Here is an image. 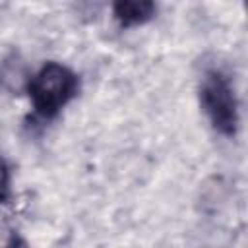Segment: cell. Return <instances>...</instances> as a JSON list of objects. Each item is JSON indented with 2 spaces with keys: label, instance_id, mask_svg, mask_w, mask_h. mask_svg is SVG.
I'll list each match as a JSON object with an SVG mask.
<instances>
[{
  "label": "cell",
  "instance_id": "1",
  "mask_svg": "<svg viewBox=\"0 0 248 248\" xmlns=\"http://www.w3.org/2000/svg\"><path fill=\"white\" fill-rule=\"evenodd\" d=\"M79 78L74 70L58 62H46L27 83V95L35 116L52 120L78 95Z\"/></svg>",
  "mask_w": 248,
  "mask_h": 248
},
{
  "label": "cell",
  "instance_id": "2",
  "mask_svg": "<svg viewBox=\"0 0 248 248\" xmlns=\"http://www.w3.org/2000/svg\"><path fill=\"white\" fill-rule=\"evenodd\" d=\"M200 105L215 132L232 138L238 132V99L232 81L219 66H209L200 78Z\"/></svg>",
  "mask_w": 248,
  "mask_h": 248
},
{
  "label": "cell",
  "instance_id": "3",
  "mask_svg": "<svg viewBox=\"0 0 248 248\" xmlns=\"http://www.w3.org/2000/svg\"><path fill=\"white\" fill-rule=\"evenodd\" d=\"M157 12L151 0H118L112 4V16L122 29L147 23Z\"/></svg>",
  "mask_w": 248,
  "mask_h": 248
},
{
  "label": "cell",
  "instance_id": "4",
  "mask_svg": "<svg viewBox=\"0 0 248 248\" xmlns=\"http://www.w3.org/2000/svg\"><path fill=\"white\" fill-rule=\"evenodd\" d=\"M10 200V169L0 159V205H4Z\"/></svg>",
  "mask_w": 248,
  "mask_h": 248
},
{
  "label": "cell",
  "instance_id": "5",
  "mask_svg": "<svg viewBox=\"0 0 248 248\" xmlns=\"http://www.w3.org/2000/svg\"><path fill=\"white\" fill-rule=\"evenodd\" d=\"M0 248H31V246L27 244V240L23 236L10 231L4 236H0Z\"/></svg>",
  "mask_w": 248,
  "mask_h": 248
}]
</instances>
